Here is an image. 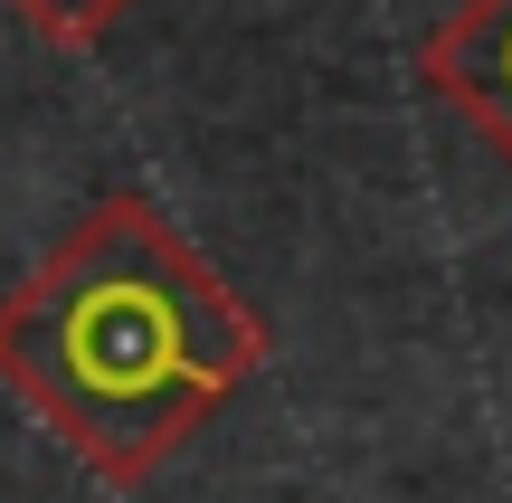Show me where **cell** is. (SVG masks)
<instances>
[{"mask_svg": "<svg viewBox=\"0 0 512 503\" xmlns=\"http://www.w3.org/2000/svg\"><path fill=\"white\" fill-rule=\"evenodd\" d=\"M0 10H10L19 29L38 38V48L86 57V48H105V29H114V19H133V0H0Z\"/></svg>", "mask_w": 512, "mask_h": 503, "instance_id": "obj_3", "label": "cell"}, {"mask_svg": "<svg viewBox=\"0 0 512 503\" xmlns=\"http://www.w3.org/2000/svg\"><path fill=\"white\" fill-rule=\"evenodd\" d=\"M418 76L446 114L484 133V143L512 162V0H456V10L427 29Z\"/></svg>", "mask_w": 512, "mask_h": 503, "instance_id": "obj_2", "label": "cell"}, {"mask_svg": "<svg viewBox=\"0 0 512 503\" xmlns=\"http://www.w3.org/2000/svg\"><path fill=\"white\" fill-rule=\"evenodd\" d=\"M256 371V304L152 190H105L0 295V390L114 494L152 485Z\"/></svg>", "mask_w": 512, "mask_h": 503, "instance_id": "obj_1", "label": "cell"}]
</instances>
